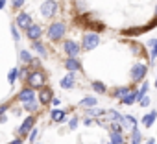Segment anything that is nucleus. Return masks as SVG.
<instances>
[{"mask_svg":"<svg viewBox=\"0 0 157 144\" xmlns=\"http://www.w3.org/2000/svg\"><path fill=\"white\" fill-rule=\"evenodd\" d=\"M37 87L22 89L10 102L0 105V144H24L30 131L35 126V113L39 105L35 102Z\"/></svg>","mask_w":157,"mask_h":144,"instance_id":"1","label":"nucleus"},{"mask_svg":"<svg viewBox=\"0 0 157 144\" xmlns=\"http://www.w3.org/2000/svg\"><path fill=\"white\" fill-rule=\"evenodd\" d=\"M146 74H148V66H146L144 63H135V65L131 66V70H129V76H131V81H133V83L144 81Z\"/></svg>","mask_w":157,"mask_h":144,"instance_id":"2","label":"nucleus"},{"mask_svg":"<svg viewBox=\"0 0 157 144\" xmlns=\"http://www.w3.org/2000/svg\"><path fill=\"white\" fill-rule=\"evenodd\" d=\"M98 44H100V33H98V32H87V33L83 35V41H82V48H83V50L91 52V50H94Z\"/></svg>","mask_w":157,"mask_h":144,"instance_id":"3","label":"nucleus"},{"mask_svg":"<svg viewBox=\"0 0 157 144\" xmlns=\"http://www.w3.org/2000/svg\"><path fill=\"white\" fill-rule=\"evenodd\" d=\"M65 32H67V28H65V24H63V22H54V24H50L48 37H50L52 41H59V39H63Z\"/></svg>","mask_w":157,"mask_h":144,"instance_id":"4","label":"nucleus"},{"mask_svg":"<svg viewBox=\"0 0 157 144\" xmlns=\"http://www.w3.org/2000/svg\"><path fill=\"white\" fill-rule=\"evenodd\" d=\"M63 48H65V54H67L68 57H76L78 54H80V44L74 43V41H65Z\"/></svg>","mask_w":157,"mask_h":144,"instance_id":"5","label":"nucleus"},{"mask_svg":"<svg viewBox=\"0 0 157 144\" xmlns=\"http://www.w3.org/2000/svg\"><path fill=\"white\" fill-rule=\"evenodd\" d=\"M120 124H122V127L131 129V127L137 126V118H135L133 115H122V116H120Z\"/></svg>","mask_w":157,"mask_h":144,"instance_id":"6","label":"nucleus"},{"mask_svg":"<svg viewBox=\"0 0 157 144\" xmlns=\"http://www.w3.org/2000/svg\"><path fill=\"white\" fill-rule=\"evenodd\" d=\"M120 102H122L124 105H133L135 102H139V94H137V91H135V89H131V91H129L122 100H120Z\"/></svg>","mask_w":157,"mask_h":144,"instance_id":"7","label":"nucleus"},{"mask_svg":"<svg viewBox=\"0 0 157 144\" xmlns=\"http://www.w3.org/2000/svg\"><path fill=\"white\" fill-rule=\"evenodd\" d=\"M155 120H157V111H150L148 115H144V116H142V120H140V122H142V126H144V127H151Z\"/></svg>","mask_w":157,"mask_h":144,"instance_id":"8","label":"nucleus"},{"mask_svg":"<svg viewBox=\"0 0 157 144\" xmlns=\"http://www.w3.org/2000/svg\"><path fill=\"white\" fill-rule=\"evenodd\" d=\"M65 66L70 70V72H76V70H82V63L78 61L76 57H68L67 61H65Z\"/></svg>","mask_w":157,"mask_h":144,"instance_id":"9","label":"nucleus"},{"mask_svg":"<svg viewBox=\"0 0 157 144\" xmlns=\"http://www.w3.org/2000/svg\"><path fill=\"white\" fill-rule=\"evenodd\" d=\"M129 131H131V138H129V144H140V142H142V135H140L139 127L135 126V127H131Z\"/></svg>","mask_w":157,"mask_h":144,"instance_id":"10","label":"nucleus"},{"mask_svg":"<svg viewBox=\"0 0 157 144\" xmlns=\"http://www.w3.org/2000/svg\"><path fill=\"white\" fill-rule=\"evenodd\" d=\"M148 46H150V61L157 59V39H148Z\"/></svg>","mask_w":157,"mask_h":144,"instance_id":"11","label":"nucleus"},{"mask_svg":"<svg viewBox=\"0 0 157 144\" xmlns=\"http://www.w3.org/2000/svg\"><path fill=\"white\" fill-rule=\"evenodd\" d=\"M131 91V87H117L115 91H113V98H117V100H122L128 93Z\"/></svg>","mask_w":157,"mask_h":144,"instance_id":"12","label":"nucleus"},{"mask_svg":"<svg viewBox=\"0 0 157 144\" xmlns=\"http://www.w3.org/2000/svg\"><path fill=\"white\" fill-rule=\"evenodd\" d=\"M111 144H126L124 135L118 131H111Z\"/></svg>","mask_w":157,"mask_h":144,"instance_id":"13","label":"nucleus"},{"mask_svg":"<svg viewBox=\"0 0 157 144\" xmlns=\"http://www.w3.org/2000/svg\"><path fill=\"white\" fill-rule=\"evenodd\" d=\"M61 87L63 89H72L74 87V74H68L67 78L61 80Z\"/></svg>","mask_w":157,"mask_h":144,"instance_id":"14","label":"nucleus"},{"mask_svg":"<svg viewBox=\"0 0 157 144\" xmlns=\"http://www.w3.org/2000/svg\"><path fill=\"white\" fill-rule=\"evenodd\" d=\"M91 85H93V89H94L98 94H105V93H107V87H105L102 81H93Z\"/></svg>","mask_w":157,"mask_h":144,"instance_id":"15","label":"nucleus"},{"mask_svg":"<svg viewBox=\"0 0 157 144\" xmlns=\"http://www.w3.org/2000/svg\"><path fill=\"white\" fill-rule=\"evenodd\" d=\"M104 115H105V111L104 109H96L94 105L87 109V116H104Z\"/></svg>","mask_w":157,"mask_h":144,"instance_id":"16","label":"nucleus"},{"mask_svg":"<svg viewBox=\"0 0 157 144\" xmlns=\"http://www.w3.org/2000/svg\"><path fill=\"white\" fill-rule=\"evenodd\" d=\"M80 105H82V107H93V105H96V98H94V96H87V98L82 100Z\"/></svg>","mask_w":157,"mask_h":144,"instance_id":"17","label":"nucleus"},{"mask_svg":"<svg viewBox=\"0 0 157 144\" xmlns=\"http://www.w3.org/2000/svg\"><path fill=\"white\" fill-rule=\"evenodd\" d=\"M150 104H151V98H150L148 94H144V96L139 98V105H140V107H148Z\"/></svg>","mask_w":157,"mask_h":144,"instance_id":"18","label":"nucleus"},{"mask_svg":"<svg viewBox=\"0 0 157 144\" xmlns=\"http://www.w3.org/2000/svg\"><path fill=\"white\" fill-rule=\"evenodd\" d=\"M107 116H109L111 120H120V116H122V115H120L118 111H115V109H111V111H107Z\"/></svg>","mask_w":157,"mask_h":144,"instance_id":"19","label":"nucleus"},{"mask_svg":"<svg viewBox=\"0 0 157 144\" xmlns=\"http://www.w3.org/2000/svg\"><path fill=\"white\" fill-rule=\"evenodd\" d=\"M137 94H139V98H140V96H144V94H148V81H144V83H142V87L137 91Z\"/></svg>","mask_w":157,"mask_h":144,"instance_id":"20","label":"nucleus"},{"mask_svg":"<svg viewBox=\"0 0 157 144\" xmlns=\"http://www.w3.org/2000/svg\"><path fill=\"white\" fill-rule=\"evenodd\" d=\"M68 126H70V129H76V127H78V116H74V118L68 122Z\"/></svg>","mask_w":157,"mask_h":144,"instance_id":"21","label":"nucleus"},{"mask_svg":"<svg viewBox=\"0 0 157 144\" xmlns=\"http://www.w3.org/2000/svg\"><path fill=\"white\" fill-rule=\"evenodd\" d=\"M146 144H155V138H153V137H151V138H148V142H146Z\"/></svg>","mask_w":157,"mask_h":144,"instance_id":"22","label":"nucleus"},{"mask_svg":"<svg viewBox=\"0 0 157 144\" xmlns=\"http://www.w3.org/2000/svg\"><path fill=\"white\" fill-rule=\"evenodd\" d=\"M155 19H157V6H155Z\"/></svg>","mask_w":157,"mask_h":144,"instance_id":"23","label":"nucleus"},{"mask_svg":"<svg viewBox=\"0 0 157 144\" xmlns=\"http://www.w3.org/2000/svg\"><path fill=\"white\" fill-rule=\"evenodd\" d=\"M153 85H155V87H157V78H155V83H153Z\"/></svg>","mask_w":157,"mask_h":144,"instance_id":"24","label":"nucleus"},{"mask_svg":"<svg viewBox=\"0 0 157 144\" xmlns=\"http://www.w3.org/2000/svg\"><path fill=\"white\" fill-rule=\"evenodd\" d=\"M109 144H111V142H109Z\"/></svg>","mask_w":157,"mask_h":144,"instance_id":"25","label":"nucleus"}]
</instances>
